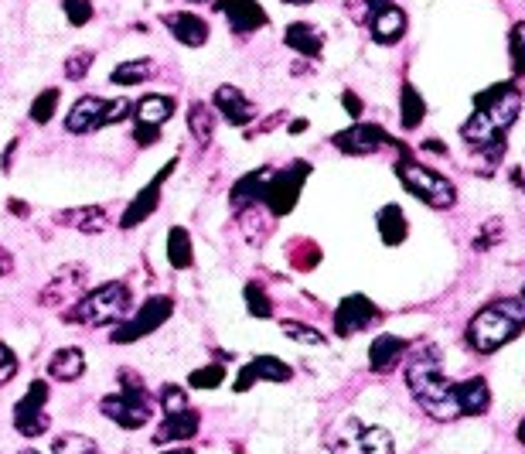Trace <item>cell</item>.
Masks as SVG:
<instances>
[{"instance_id":"obj_17","label":"cell","mask_w":525,"mask_h":454,"mask_svg":"<svg viewBox=\"0 0 525 454\" xmlns=\"http://www.w3.org/2000/svg\"><path fill=\"white\" fill-rule=\"evenodd\" d=\"M212 106L229 127H246V123H253V117H256L253 99H249L239 86H232V82H225V86L215 89Z\"/></svg>"},{"instance_id":"obj_53","label":"cell","mask_w":525,"mask_h":454,"mask_svg":"<svg viewBox=\"0 0 525 454\" xmlns=\"http://www.w3.org/2000/svg\"><path fill=\"white\" fill-rule=\"evenodd\" d=\"M18 454H38L35 448H24V451H18Z\"/></svg>"},{"instance_id":"obj_33","label":"cell","mask_w":525,"mask_h":454,"mask_svg":"<svg viewBox=\"0 0 525 454\" xmlns=\"http://www.w3.org/2000/svg\"><path fill=\"white\" fill-rule=\"evenodd\" d=\"M150 76H154V62L127 59V62H120L110 72V82H113V86H140V82H147Z\"/></svg>"},{"instance_id":"obj_10","label":"cell","mask_w":525,"mask_h":454,"mask_svg":"<svg viewBox=\"0 0 525 454\" xmlns=\"http://www.w3.org/2000/svg\"><path fill=\"white\" fill-rule=\"evenodd\" d=\"M474 110L485 113L495 130L508 134V127H512L522 113V93L515 89V82H498V86L474 96Z\"/></svg>"},{"instance_id":"obj_46","label":"cell","mask_w":525,"mask_h":454,"mask_svg":"<svg viewBox=\"0 0 525 454\" xmlns=\"http://www.w3.org/2000/svg\"><path fill=\"white\" fill-rule=\"evenodd\" d=\"M133 140H137L140 147H150V144H157L161 140V127H133Z\"/></svg>"},{"instance_id":"obj_29","label":"cell","mask_w":525,"mask_h":454,"mask_svg":"<svg viewBox=\"0 0 525 454\" xmlns=\"http://www.w3.org/2000/svg\"><path fill=\"white\" fill-rule=\"evenodd\" d=\"M48 373H52V379H58V383H75V379H82V373H86V356H82V349H75V345L58 349L52 362H48Z\"/></svg>"},{"instance_id":"obj_55","label":"cell","mask_w":525,"mask_h":454,"mask_svg":"<svg viewBox=\"0 0 525 454\" xmlns=\"http://www.w3.org/2000/svg\"><path fill=\"white\" fill-rule=\"evenodd\" d=\"M522 297H525V287H522Z\"/></svg>"},{"instance_id":"obj_28","label":"cell","mask_w":525,"mask_h":454,"mask_svg":"<svg viewBox=\"0 0 525 454\" xmlns=\"http://www.w3.org/2000/svg\"><path fill=\"white\" fill-rule=\"evenodd\" d=\"M375 229H379V239L386 246H399L410 236V222H406L399 205H382L379 216H375Z\"/></svg>"},{"instance_id":"obj_42","label":"cell","mask_w":525,"mask_h":454,"mask_svg":"<svg viewBox=\"0 0 525 454\" xmlns=\"http://www.w3.org/2000/svg\"><path fill=\"white\" fill-rule=\"evenodd\" d=\"M191 403H188V393L181 390V386H174V383H168L161 390V410L164 414H181V410H188Z\"/></svg>"},{"instance_id":"obj_27","label":"cell","mask_w":525,"mask_h":454,"mask_svg":"<svg viewBox=\"0 0 525 454\" xmlns=\"http://www.w3.org/2000/svg\"><path fill=\"white\" fill-rule=\"evenodd\" d=\"M283 41H287V48H294L297 55H304V59H321V48H324V35L314 24L307 21H294L287 24V31H283Z\"/></svg>"},{"instance_id":"obj_31","label":"cell","mask_w":525,"mask_h":454,"mask_svg":"<svg viewBox=\"0 0 525 454\" xmlns=\"http://www.w3.org/2000/svg\"><path fill=\"white\" fill-rule=\"evenodd\" d=\"M168 263L174 270H191V263H195V246H191V233L185 226L168 229Z\"/></svg>"},{"instance_id":"obj_2","label":"cell","mask_w":525,"mask_h":454,"mask_svg":"<svg viewBox=\"0 0 525 454\" xmlns=\"http://www.w3.org/2000/svg\"><path fill=\"white\" fill-rule=\"evenodd\" d=\"M133 297L130 287L123 280H110V284H99L96 291L82 294L72 308L62 311V321L69 325H82V328H103V325H116V321L127 318Z\"/></svg>"},{"instance_id":"obj_26","label":"cell","mask_w":525,"mask_h":454,"mask_svg":"<svg viewBox=\"0 0 525 454\" xmlns=\"http://www.w3.org/2000/svg\"><path fill=\"white\" fill-rule=\"evenodd\" d=\"M174 117V96H164V93H147L144 99L133 103V120L140 127H164Z\"/></svg>"},{"instance_id":"obj_36","label":"cell","mask_w":525,"mask_h":454,"mask_svg":"<svg viewBox=\"0 0 525 454\" xmlns=\"http://www.w3.org/2000/svg\"><path fill=\"white\" fill-rule=\"evenodd\" d=\"M52 454H103L99 444L86 434H62L52 441Z\"/></svg>"},{"instance_id":"obj_35","label":"cell","mask_w":525,"mask_h":454,"mask_svg":"<svg viewBox=\"0 0 525 454\" xmlns=\"http://www.w3.org/2000/svg\"><path fill=\"white\" fill-rule=\"evenodd\" d=\"M58 103H62V89H58V86L41 89V93L31 99V120H35V123H48V120L55 117Z\"/></svg>"},{"instance_id":"obj_24","label":"cell","mask_w":525,"mask_h":454,"mask_svg":"<svg viewBox=\"0 0 525 454\" xmlns=\"http://www.w3.org/2000/svg\"><path fill=\"white\" fill-rule=\"evenodd\" d=\"M273 171L277 168H256L249 171V175H243L232 185V209H249V205H263V195H266V185H270Z\"/></svg>"},{"instance_id":"obj_51","label":"cell","mask_w":525,"mask_h":454,"mask_svg":"<svg viewBox=\"0 0 525 454\" xmlns=\"http://www.w3.org/2000/svg\"><path fill=\"white\" fill-rule=\"evenodd\" d=\"M519 441L525 444V417H522V424H519Z\"/></svg>"},{"instance_id":"obj_45","label":"cell","mask_w":525,"mask_h":454,"mask_svg":"<svg viewBox=\"0 0 525 454\" xmlns=\"http://www.w3.org/2000/svg\"><path fill=\"white\" fill-rule=\"evenodd\" d=\"M341 106H345V113L352 120H358L365 113V103H362V96L358 93H352V89H345V93H341Z\"/></svg>"},{"instance_id":"obj_34","label":"cell","mask_w":525,"mask_h":454,"mask_svg":"<svg viewBox=\"0 0 525 454\" xmlns=\"http://www.w3.org/2000/svg\"><path fill=\"white\" fill-rule=\"evenodd\" d=\"M508 62H512V76H525V21H515L508 31Z\"/></svg>"},{"instance_id":"obj_32","label":"cell","mask_w":525,"mask_h":454,"mask_svg":"<svg viewBox=\"0 0 525 454\" xmlns=\"http://www.w3.org/2000/svg\"><path fill=\"white\" fill-rule=\"evenodd\" d=\"M188 134L195 137L202 147L215 134V110L208 103H202V99H195V103L188 106Z\"/></svg>"},{"instance_id":"obj_38","label":"cell","mask_w":525,"mask_h":454,"mask_svg":"<svg viewBox=\"0 0 525 454\" xmlns=\"http://www.w3.org/2000/svg\"><path fill=\"white\" fill-rule=\"evenodd\" d=\"M93 62H96V52H89V48H75V52H72L69 59H65V65H62V76L69 79V82L86 79L89 69H93Z\"/></svg>"},{"instance_id":"obj_22","label":"cell","mask_w":525,"mask_h":454,"mask_svg":"<svg viewBox=\"0 0 525 454\" xmlns=\"http://www.w3.org/2000/svg\"><path fill=\"white\" fill-rule=\"evenodd\" d=\"M164 24H168L171 38L181 41L185 48H202L208 41V21L198 18V14H191V11L164 14Z\"/></svg>"},{"instance_id":"obj_14","label":"cell","mask_w":525,"mask_h":454,"mask_svg":"<svg viewBox=\"0 0 525 454\" xmlns=\"http://www.w3.org/2000/svg\"><path fill=\"white\" fill-rule=\"evenodd\" d=\"M174 168H178V158H171L154 178L147 181L144 188H140L137 195L130 198V205L123 209V216H120V229H133V226H140L144 219L154 216L157 205H161V188H164V181L174 175Z\"/></svg>"},{"instance_id":"obj_1","label":"cell","mask_w":525,"mask_h":454,"mask_svg":"<svg viewBox=\"0 0 525 454\" xmlns=\"http://www.w3.org/2000/svg\"><path fill=\"white\" fill-rule=\"evenodd\" d=\"M525 328V297H498V301L485 304L471 321H468V345L481 356L505 349L508 342L522 335Z\"/></svg>"},{"instance_id":"obj_15","label":"cell","mask_w":525,"mask_h":454,"mask_svg":"<svg viewBox=\"0 0 525 454\" xmlns=\"http://www.w3.org/2000/svg\"><path fill=\"white\" fill-rule=\"evenodd\" d=\"M290 379H294V369H290L283 359H277V356H256L253 362H246V366L239 369L236 386H232V390L249 393L256 383H290Z\"/></svg>"},{"instance_id":"obj_16","label":"cell","mask_w":525,"mask_h":454,"mask_svg":"<svg viewBox=\"0 0 525 454\" xmlns=\"http://www.w3.org/2000/svg\"><path fill=\"white\" fill-rule=\"evenodd\" d=\"M215 11L225 14L236 35H253L270 24V14L260 7V0H215Z\"/></svg>"},{"instance_id":"obj_25","label":"cell","mask_w":525,"mask_h":454,"mask_svg":"<svg viewBox=\"0 0 525 454\" xmlns=\"http://www.w3.org/2000/svg\"><path fill=\"white\" fill-rule=\"evenodd\" d=\"M198 427H202V417H198V410L188 407V410H181V414H164V424L157 427L150 441H154V444L191 441V437L198 434Z\"/></svg>"},{"instance_id":"obj_50","label":"cell","mask_w":525,"mask_h":454,"mask_svg":"<svg viewBox=\"0 0 525 454\" xmlns=\"http://www.w3.org/2000/svg\"><path fill=\"white\" fill-rule=\"evenodd\" d=\"M283 4H294V7H307V4H314V0H283Z\"/></svg>"},{"instance_id":"obj_19","label":"cell","mask_w":525,"mask_h":454,"mask_svg":"<svg viewBox=\"0 0 525 454\" xmlns=\"http://www.w3.org/2000/svg\"><path fill=\"white\" fill-rule=\"evenodd\" d=\"M413 345L406 338H399L393 332H382L375 342L369 345V369L372 373H393L399 362H406Z\"/></svg>"},{"instance_id":"obj_4","label":"cell","mask_w":525,"mask_h":454,"mask_svg":"<svg viewBox=\"0 0 525 454\" xmlns=\"http://www.w3.org/2000/svg\"><path fill=\"white\" fill-rule=\"evenodd\" d=\"M396 178H399V185L416 198V202L430 205V209L444 212V209H454L457 205V185L454 181L444 178L440 171L427 168L423 161L410 158V151L396 161Z\"/></svg>"},{"instance_id":"obj_40","label":"cell","mask_w":525,"mask_h":454,"mask_svg":"<svg viewBox=\"0 0 525 454\" xmlns=\"http://www.w3.org/2000/svg\"><path fill=\"white\" fill-rule=\"evenodd\" d=\"M283 335L290 338V342H300V345H324L328 338L324 332H318L314 325H304V321H283Z\"/></svg>"},{"instance_id":"obj_7","label":"cell","mask_w":525,"mask_h":454,"mask_svg":"<svg viewBox=\"0 0 525 454\" xmlns=\"http://www.w3.org/2000/svg\"><path fill=\"white\" fill-rule=\"evenodd\" d=\"M174 315V301L164 294L157 297H147L144 304H140V311L127 321H116V328L110 332V342L113 345H130V342H140V338L154 335L157 328L164 325Z\"/></svg>"},{"instance_id":"obj_6","label":"cell","mask_w":525,"mask_h":454,"mask_svg":"<svg viewBox=\"0 0 525 454\" xmlns=\"http://www.w3.org/2000/svg\"><path fill=\"white\" fill-rule=\"evenodd\" d=\"M307 178H311V164L307 161H294V164H287V168L273 171L270 185H266V195H263V205L270 209V216L283 219L297 209L300 188H304Z\"/></svg>"},{"instance_id":"obj_52","label":"cell","mask_w":525,"mask_h":454,"mask_svg":"<svg viewBox=\"0 0 525 454\" xmlns=\"http://www.w3.org/2000/svg\"><path fill=\"white\" fill-rule=\"evenodd\" d=\"M164 454H195L191 448H178V451H164Z\"/></svg>"},{"instance_id":"obj_12","label":"cell","mask_w":525,"mask_h":454,"mask_svg":"<svg viewBox=\"0 0 525 454\" xmlns=\"http://www.w3.org/2000/svg\"><path fill=\"white\" fill-rule=\"evenodd\" d=\"M89 287V267H82V263H69V267H62L58 274L52 277V284L41 291L38 304L41 308H72L75 301H79L82 294H86Z\"/></svg>"},{"instance_id":"obj_48","label":"cell","mask_w":525,"mask_h":454,"mask_svg":"<svg viewBox=\"0 0 525 454\" xmlns=\"http://www.w3.org/2000/svg\"><path fill=\"white\" fill-rule=\"evenodd\" d=\"M423 151H433V154H447V147L440 140H423Z\"/></svg>"},{"instance_id":"obj_8","label":"cell","mask_w":525,"mask_h":454,"mask_svg":"<svg viewBox=\"0 0 525 454\" xmlns=\"http://www.w3.org/2000/svg\"><path fill=\"white\" fill-rule=\"evenodd\" d=\"M410 393H413V400L423 407V414L440 420V424H450V420L461 417L457 400H454V383H450L444 373H433L427 379H420V383H413Z\"/></svg>"},{"instance_id":"obj_37","label":"cell","mask_w":525,"mask_h":454,"mask_svg":"<svg viewBox=\"0 0 525 454\" xmlns=\"http://www.w3.org/2000/svg\"><path fill=\"white\" fill-rule=\"evenodd\" d=\"M243 297H246V311L253 318H273V301H270V294L263 291L256 280H249V284L243 287Z\"/></svg>"},{"instance_id":"obj_18","label":"cell","mask_w":525,"mask_h":454,"mask_svg":"<svg viewBox=\"0 0 525 454\" xmlns=\"http://www.w3.org/2000/svg\"><path fill=\"white\" fill-rule=\"evenodd\" d=\"M106 110H110V99L103 96L75 99L69 117H65V130H69V134H89V130L106 127Z\"/></svg>"},{"instance_id":"obj_44","label":"cell","mask_w":525,"mask_h":454,"mask_svg":"<svg viewBox=\"0 0 525 454\" xmlns=\"http://www.w3.org/2000/svg\"><path fill=\"white\" fill-rule=\"evenodd\" d=\"M130 117H133V103H130V99H113L110 110H106V127H110V123H123V120H130Z\"/></svg>"},{"instance_id":"obj_23","label":"cell","mask_w":525,"mask_h":454,"mask_svg":"<svg viewBox=\"0 0 525 454\" xmlns=\"http://www.w3.org/2000/svg\"><path fill=\"white\" fill-rule=\"evenodd\" d=\"M55 222L58 226H65V229H75V233H89V236L106 233V229H110V219H106L103 205H79V209H65V212H58Z\"/></svg>"},{"instance_id":"obj_3","label":"cell","mask_w":525,"mask_h":454,"mask_svg":"<svg viewBox=\"0 0 525 454\" xmlns=\"http://www.w3.org/2000/svg\"><path fill=\"white\" fill-rule=\"evenodd\" d=\"M120 379H123L120 390L103 396L99 410H103L106 420H113L116 427H123V431H140V427H147L150 417H154V396L147 393L144 379H140L137 373H130V369H123Z\"/></svg>"},{"instance_id":"obj_30","label":"cell","mask_w":525,"mask_h":454,"mask_svg":"<svg viewBox=\"0 0 525 454\" xmlns=\"http://www.w3.org/2000/svg\"><path fill=\"white\" fill-rule=\"evenodd\" d=\"M399 120H403V130H416L427 120V99L420 96L413 82H403V89H399Z\"/></svg>"},{"instance_id":"obj_47","label":"cell","mask_w":525,"mask_h":454,"mask_svg":"<svg viewBox=\"0 0 525 454\" xmlns=\"http://www.w3.org/2000/svg\"><path fill=\"white\" fill-rule=\"evenodd\" d=\"M11 270H14V257L4 250V246H0V277H7Z\"/></svg>"},{"instance_id":"obj_20","label":"cell","mask_w":525,"mask_h":454,"mask_svg":"<svg viewBox=\"0 0 525 454\" xmlns=\"http://www.w3.org/2000/svg\"><path fill=\"white\" fill-rule=\"evenodd\" d=\"M406 28H410V18L399 4H386L369 18V31H372V41L379 45H396V41L406 38Z\"/></svg>"},{"instance_id":"obj_39","label":"cell","mask_w":525,"mask_h":454,"mask_svg":"<svg viewBox=\"0 0 525 454\" xmlns=\"http://www.w3.org/2000/svg\"><path fill=\"white\" fill-rule=\"evenodd\" d=\"M225 383V366L222 362H208V366L195 369V373L188 376V386L191 390H215V386Z\"/></svg>"},{"instance_id":"obj_54","label":"cell","mask_w":525,"mask_h":454,"mask_svg":"<svg viewBox=\"0 0 525 454\" xmlns=\"http://www.w3.org/2000/svg\"><path fill=\"white\" fill-rule=\"evenodd\" d=\"M191 4H205V0H191Z\"/></svg>"},{"instance_id":"obj_13","label":"cell","mask_w":525,"mask_h":454,"mask_svg":"<svg viewBox=\"0 0 525 454\" xmlns=\"http://www.w3.org/2000/svg\"><path fill=\"white\" fill-rule=\"evenodd\" d=\"M379 318H382V311H379V304H375L372 297L348 294V297H341L338 308H335V335L352 338L358 332H365V328H372Z\"/></svg>"},{"instance_id":"obj_11","label":"cell","mask_w":525,"mask_h":454,"mask_svg":"<svg viewBox=\"0 0 525 454\" xmlns=\"http://www.w3.org/2000/svg\"><path fill=\"white\" fill-rule=\"evenodd\" d=\"M48 396H52V386L45 379H35L28 386V393L14 403V427H18L21 437H41L52 427V417H48Z\"/></svg>"},{"instance_id":"obj_43","label":"cell","mask_w":525,"mask_h":454,"mask_svg":"<svg viewBox=\"0 0 525 454\" xmlns=\"http://www.w3.org/2000/svg\"><path fill=\"white\" fill-rule=\"evenodd\" d=\"M18 369H21V362H18V356H14V349L0 342V386L11 383V379L18 376Z\"/></svg>"},{"instance_id":"obj_21","label":"cell","mask_w":525,"mask_h":454,"mask_svg":"<svg viewBox=\"0 0 525 454\" xmlns=\"http://www.w3.org/2000/svg\"><path fill=\"white\" fill-rule=\"evenodd\" d=\"M454 400L461 417H485L491 410V386L485 376H471L464 383H454Z\"/></svg>"},{"instance_id":"obj_41","label":"cell","mask_w":525,"mask_h":454,"mask_svg":"<svg viewBox=\"0 0 525 454\" xmlns=\"http://www.w3.org/2000/svg\"><path fill=\"white\" fill-rule=\"evenodd\" d=\"M62 14L72 28H82V24L93 21V0H62Z\"/></svg>"},{"instance_id":"obj_49","label":"cell","mask_w":525,"mask_h":454,"mask_svg":"<svg viewBox=\"0 0 525 454\" xmlns=\"http://www.w3.org/2000/svg\"><path fill=\"white\" fill-rule=\"evenodd\" d=\"M304 130H307V120H294V123H290V134H304Z\"/></svg>"},{"instance_id":"obj_5","label":"cell","mask_w":525,"mask_h":454,"mask_svg":"<svg viewBox=\"0 0 525 454\" xmlns=\"http://www.w3.org/2000/svg\"><path fill=\"white\" fill-rule=\"evenodd\" d=\"M331 454H396V444L386 427H369L362 420L348 417L338 431L328 437Z\"/></svg>"},{"instance_id":"obj_9","label":"cell","mask_w":525,"mask_h":454,"mask_svg":"<svg viewBox=\"0 0 525 454\" xmlns=\"http://www.w3.org/2000/svg\"><path fill=\"white\" fill-rule=\"evenodd\" d=\"M331 144H335L341 154H348V158H369V154H379V151H386V147L406 151L396 137H389L386 130L379 127V123H352L348 130H338V134L331 137Z\"/></svg>"}]
</instances>
